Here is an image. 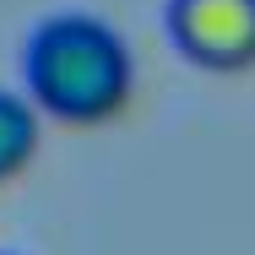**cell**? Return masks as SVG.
Instances as JSON below:
<instances>
[{"mask_svg":"<svg viewBox=\"0 0 255 255\" xmlns=\"http://www.w3.org/2000/svg\"><path fill=\"white\" fill-rule=\"evenodd\" d=\"M27 71V98L38 103V114H49L60 125H109L136 87V60L125 49V38L82 11L49 16L22 54Z\"/></svg>","mask_w":255,"mask_h":255,"instance_id":"obj_1","label":"cell"},{"mask_svg":"<svg viewBox=\"0 0 255 255\" xmlns=\"http://www.w3.org/2000/svg\"><path fill=\"white\" fill-rule=\"evenodd\" d=\"M168 33L190 65L239 76L255 65V0H168Z\"/></svg>","mask_w":255,"mask_h":255,"instance_id":"obj_2","label":"cell"},{"mask_svg":"<svg viewBox=\"0 0 255 255\" xmlns=\"http://www.w3.org/2000/svg\"><path fill=\"white\" fill-rule=\"evenodd\" d=\"M38 152V103L0 87V185L16 179Z\"/></svg>","mask_w":255,"mask_h":255,"instance_id":"obj_3","label":"cell"}]
</instances>
